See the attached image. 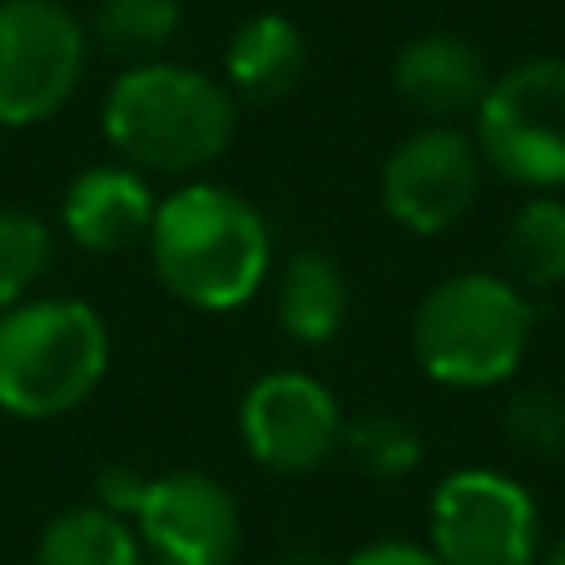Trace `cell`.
Segmentation results:
<instances>
[{
	"instance_id": "obj_1",
	"label": "cell",
	"mask_w": 565,
	"mask_h": 565,
	"mask_svg": "<svg viewBox=\"0 0 565 565\" xmlns=\"http://www.w3.org/2000/svg\"><path fill=\"white\" fill-rule=\"evenodd\" d=\"M145 244L159 282L199 312L244 308L274 264L264 214L224 184H184L159 199Z\"/></svg>"
},
{
	"instance_id": "obj_15",
	"label": "cell",
	"mask_w": 565,
	"mask_h": 565,
	"mask_svg": "<svg viewBox=\"0 0 565 565\" xmlns=\"http://www.w3.org/2000/svg\"><path fill=\"white\" fill-rule=\"evenodd\" d=\"M35 565H149L135 526L105 507H70L40 531Z\"/></svg>"
},
{
	"instance_id": "obj_20",
	"label": "cell",
	"mask_w": 565,
	"mask_h": 565,
	"mask_svg": "<svg viewBox=\"0 0 565 565\" xmlns=\"http://www.w3.org/2000/svg\"><path fill=\"white\" fill-rule=\"evenodd\" d=\"M507 441L536 461L565 457V397L556 387H521L507 402Z\"/></svg>"
},
{
	"instance_id": "obj_5",
	"label": "cell",
	"mask_w": 565,
	"mask_h": 565,
	"mask_svg": "<svg viewBox=\"0 0 565 565\" xmlns=\"http://www.w3.org/2000/svg\"><path fill=\"white\" fill-rule=\"evenodd\" d=\"M481 164L521 189H565V60H521L471 115Z\"/></svg>"
},
{
	"instance_id": "obj_19",
	"label": "cell",
	"mask_w": 565,
	"mask_h": 565,
	"mask_svg": "<svg viewBox=\"0 0 565 565\" xmlns=\"http://www.w3.org/2000/svg\"><path fill=\"white\" fill-rule=\"evenodd\" d=\"M50 228L25 209H0V312L25 302L50 268Z\"/></svg>"
},
{
	"instance_id": "obj_10",
	"label": "cell",
	"mask_w": 565,
	"mask_h": 565,
	"mask_svg": "<svg viewBox=\"0 0 565 565\" xmlns=\"http://www.w3.org/2000/svg\"><path fill=\"white\" fill-rule=\"evenodd\" d=\"M129 526L154 565H234L244 551V511L234 491L189 467L149 477Z\"/></svg>"
},
{
	"instance_id": "obj_11",
	"label": "cell",
	"mask_w": 565,
	"mask_h": 565,
	"mask_svg": "<svg viewBox=\"0 0 565 565\" xmlns=\"http://www.w3.org/2000/svg\"><path fill=\"white\" fill-rule=\"evenodd\" d=\"M392 89L427 125H451L461 115H477V105L491 89V75L471 40L451 35V30H427V35L407 40L397 50V60H392Z\"/></svg>"
},
{
	"instance_id": "obj_18",
	"label": "cell",
	"mask_w": 565,
	"mask_h": 565,
	"mask_svg": "<svg viewBox=\"0 0 565 565\" xmlns=\"http://www.w3.org/2000/svg\"><path fill=\"white\" fill-rule=\"evenodd\" d=\"M342 457L372 481H397L422 467V431L397 412H362L342 427Z\"/></svg>"
},
{
	"instance_id": "obj_6",
	"label": "cell",
	"mask_w": 565,
	"mask_h": 565,
	"mask_svg": "<svg viewBox=\"0 0 565 565\" xmlns=\"http://www.w3.org/2000/svg\"><path fill=\"white\" fill-rule=\"evenodd\" d=\"M431 556L441 565H536L541 511L516 477L461 467L437 481L427 507Z\"/></svg>"
},
{
	"instance_id": "obj_14",
	"label": "cell",
	"mask_w": 565,
	"mask_h": 565,
	"mask_svg": "<svg viewBox=\"0 0 565 565\" xmlns=\"http://www.w3.org/2000/svg\"><path fill=\"white\" fill-rule=\"evenodd\" d=\"M348 322V278L328 254H292L278 274V328L302 348L332 342Z\"/></svg>"
},
{
	"instance_id": "obj_8",
	"label": "cell",
	"mask_w": 565,
	"mask_h": 565,
	"mask_svg": "<svg viewBox=\"0 0 565 565\" xmlns=\"http://www.w3.org/2000/svg\"><path fill=\"white\" fill-rule=\"evenodd\" d=\"M481 149L467 129L427 125L417 135L397 139L382 159V209L407 234H447L451 224L471 214L481 194Z\"/></svg>"
},
{
	"instance_id": "obj_17",
	"label": "cell",
	"mask_w": 565,
	"mask_h": 565,
	"mask_svg": "<svg viewBox=\"0 0 565 565\" xmlns=\"http://www.w3.org/2000/svg\"><path fill=\"white\" fill-rule=\"evenodd\" d=\"M179 0H99L89 15V40L105 55H119L129 65L159 60L179 35Z\"/></svg>"
},
{
	"instance_id": "obj_4",
	"label": "cell",
	"mask_w": 565,
	"mask_h": 565,
	"mask_svg": "<svg viewBox=\"0 0 565 565\" xmlns=\"http://www.w3.org/2000/svg\"><path fill=\"white\" fill-rule=\"evenodd\" d=\"M531 348V302L501 274H451L412 312V358L441 387L481 392L507 382Z\"/></svg>"
},
{
	"instance_id": "obj_16",
	"label": "cell",
	"mask_w": 565,
	"mask_h": 565,
	"mask_svg": "<svg viewBox=\"0 0 565 565\" xmlns=\"http://www.w3.org/2000/svg\"><path fill=\"white\" fill-rule=\"evenodd\" d=\"M507 278L521 292H551L565 282V199L531 194L507 224Z\"/></svg>"
},
{
	"instance_id": "obj_2",
	"label": "cell",
	"mask_w": 565,
	"mask_h": 565,
	"mask_svg": "<svg viewBox=\"0 0 565 565\" xmlns=\"http://www.w3.org/2000/svg\"><path fill=\"white\" fill-rule=\"evenodd\" d=\"M99 125L139 174H199L234 145L238 105L224 79L174 60H149L109 85Z\"/></svg>"
},
{
	"instance_id": "obj_24",
	"label": "cell",
	"mask_w": 565,
	"mask_h": 565,
	"mask_svg": "<svg viewBox=\"0 0 565 565\" xmlns=\"http://www.w3.org/2000/svg\"><path fill=\"white\" fill-rule=\"evenodd\" d=\"M541 565H565V541H561V546H556V551H551V556H546V561H541Z\"/></svg>"
},
{
	"instance_id": "obj_21",
	"label": "cell",
	"mask_w": 565,
	"mask_h": 565,
	"mask_svg": "<svg viewBox=\"0 0 565 565\" xmlns=\"http://www.w3.org/2000/svg\"><path fill=\"white\" fill-rule=\"evenodd\" d=\"M145 471H135V467H105L99 471V481H95V507H105V511H115V516H135V507H139V497H145Z\"/></svg>"
},
{
	"instance_id": "obj_3",
	"label": "cell",
	"mask_w": 565,
	"mask_h": 565,
	"mask_svg": "<svg viewBox=\"0 0 565 565\" xmlns=\"http://www.w3.org/2000/svg\"><path fill=\"white\" fill-rule=\"evenodd\" d=\"M109 372V328L85 298H25L0 312V412L55 422Z\"/></svg>"
},
{
	"instance_id": "obj_22",
	"label": "cell",
	"mask_w": 565,
	"mask_h": 565,
	"mask_svg": "<svg viewBox=\"0 0 565 565\" xmlns=\"http://www.w3.org/2000/svg\"><path fill=\"white\" fill-rule=\"evenodd\" d=\"M342 565H441V561L427 546H412V541H377V546H362Z\"/></svg>"
},
{
	"instance_id": "obj_13",
	"label": "cell",
	"mask_w": 565,
	"mask_h": 565,
	"mask_svg": "<svg viewBox=\"0 0 565 565\" xmlns=\"http://www.w3.org/2000/svg\"><path fill=\"white\" fill-rule=\"evenodd\" d=\"M308 70V40L278 10L248 15L224 45V85L248 105H274L292 95Z\"/></svg>"
},
{
	"instance_id": "obj_7",
	"label": "cell",
	"mask_w": 565,
	"mask_h": 565,
	"mask_svg": "<svg viewBox=\"0 0 565 565\" xmlns=\"http://www.w3.org/2000/svg\"><path fill=\"white\" fill-rule=\"evenodd\" d=\"M89 30L60 0H0V125L30 129L65 109L85 75Z\"/></svg>"
},
{
	"instance_id": "obj_12",
	"label": "cell",
	"mask_w": 565,
	"mask_h": 565,
	"mask_svg": "<svg viewBox=\"0 0 565 565\" xmlns=\"http://www.w3.org/2000/svg\"><path fill=\"white\" fill-rule=\"evenodd\" d=\"M154 209V189L135 164H89L85 174L70 179L60 224L85 254H119L149 238Z\"/></svg>"
},
{
	"instance_id": "obj_9",
	"label": "cell",
	"mask_w": 565,
	"mask_h": 565,
	"mask_svg": "<svg viewBox=\"0 0 565 565\" xmlns=\"http://www.w3.org/2000/svg\"><path fill=\"white\" fill-rule=\"evenodd\" d=\"M338 397L308 372H264L238 402V437L244 451L274 477H312L342 451Z\"/></svg>"
},
{
	"instance_id": "obj_23",
	"label": "cell",
	"mask_w": 565,
	"mask_h": 565,
	"mask_svg": "<svg viewBox=\"0 0 565 565\" xmlns=\"http://www.w3.org/2000/svg\"><path fill=\"white\" fill-rule=\"evenodd\" d=\"M282 565H332L322 551H292V556H282Z\"/></svg>"
}]
</instances>
